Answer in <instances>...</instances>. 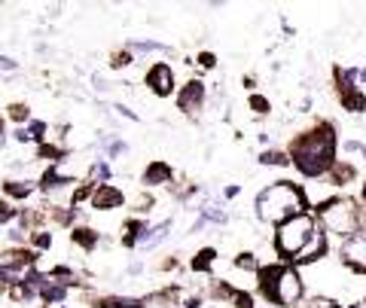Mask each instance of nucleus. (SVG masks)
<instances>
[{"label":"nucleus","instance_id":"nucleus-29","mask_svg":"<svg viewBox=\"0 0 366 308\" xmlns=\"http://www.w3.org/2000/svg\"><path fill=\"white\" fill-rule=\"evenodd\" d=\"M15 217V208H9L6 202H0V223H9Z\"/></svg>","mask_w":366,"mask_h":308},{"label":"nucleus","instance_id":"nucleus-18","mask_svg":"<svg viewBox=\"0 0 366 308\" xmlns=\"http://www.w3.org/2000/svg\"><path fill=\"white\" fill-rule=\"evenodd\" d=\"M89 180H92V186H104V183L110 180V168H107V162H95V165H92Z\"/></svg>","mask_w":366,"mask_h":308},{"label":"nucleus","instance_id":"nucleus-9","mask_svg":"<svg viewBox=\"0 0 366 308\" xmlns=\"http://www.w3.org/2000/svg\"><path fill=\"white\" fill-rule=\"evenodd\" d=\"M205 98H208L205 82H201V80H189L187 86L180 89V95H177V107L183 110V113H196V110L205 107Z\"/></svg>","mask_w":366,"mask_h":308},{"label":"nucleus","instance_id":"nucleus-5","mask_svg":"<svg viewBox=\"0 0 366 308\" xmlns=\"http://www.w3.org/2000/svg\"><path fill=\"white\" fill-rule=\"evenodd\" d=\"M315 232H317V220L311 214H296V217L284 220L278 232H274V250L287 259H296Z\"/></svg>","mask_w":366,"mask_h":308},{"label":"nucleus","instance_id":"nucleus-19","mask_svg":"<svg viewBox=\"0 0 366 308\" xmlns=\"http://www.w3.org/2000/svg\"><path fill=\"white\" fill-rule=\"evenodd\" d=\"M201 220L226 223V211H220V204H214V202H205V204H201Z\"/></svg>","mask_w":366,"mask_h":308},{"label":"nucleus","instance_id":"nucleus-22","mask_svg":"<svg viewBox=\"0 0 366 308\" xmlns=\"http://www.w3.org/2000/svg\"><path fill=\"white\" fill-rule=\"evenodd\" d=\"M128 52H168V46L153 43V40H146V43H128Z\"/></svg>","mask_w":366,"mask_h":308},{"label":"nucleus","instance_id":"nucleus-20","mask_svg":"<svg viewBox=\"0 0 366 308\" xmlns=\"http://www.w3.org/2000/svg\"><path fill=\"white\" fill-rule=\"evenodd\" d=\"M235 269H238V272H260V263H256V257L253 254H238L235 257Z\"/></svg>","mask_w":366,"mask_h":308},{"label":"nucleus","instance_id":"nucleus-13","mask_svg":"<svg viewBox=\"0 0 366 308\" xmlns=\"http://www.w3.org/2000/svg\"><path fill=\"white\" fill-rule=\"evenodd\" d=\"M70 241L77 247H82V250H95L98 247V232L89 229V226H80V229L70 232Z\"/></svg>","mask_w":366,"mask_h":308},{"label":"nucleus","instance_id":"nucleus-35","mask_svg":"<svg viewBox=\"0 0 366 308\" xmlns=\"http://www.w3.org/2000/svg\"><path fill=\"white\" fill-rule=\"evenodd\" d=\"M336 308H354V305H336Z\"/></svg>","mask_w":366,"mask_h":308},{"label":"nucleus","instance_id":"nucleus-25","mask_svg":"<svg viewBox=\"0 0 366 308\" xmlns=\"http://www.w3.org/2000/svg\"><path fill=\"white\" fill-rule=\"evenodd\" d=\"M342 150H345L348 156H360V159H366V147H363V144H357V141H345Z\"/></svg>","mask_w":366,"mask_h":308},{"label":"nucleus","instance_id":"nucleus-10","mask_svg":"<svg viewBox=\"0 0 366 308\" xmlns=\"http://www.w3.org/2000/svg\"><path fill=\"white\" fill-rule=\"evenodd\" d=\"M171 180H174V171L168 162H162V159H156V162L144 168V186H165Z\"/></svg>","mask_w":366,"mask_h":308},{"label":"nucleus","instance_id":"nucleus-4","mask_svg":"<svg viewBox=\"0 0 366 308\" xmlns=\"http://www.w3.org/2000/svg\"><path fill=\"white\" fill-rule=\"evenodd\" d=\"M317 220H320V226H324V232L339 235L342 241L360 235V229L366 223L363 220V208L354 199H329L327 204H320Z\"/></svg>","mask_w":366,"mask_h":308},{"label":"nucleus","instance_id":"nucleus-3","mask_svg":"<svg viewBox=\"0 0 366 308\" xmlns=\"http://www.w3.org/2000/svg\"><path fill=\"white\" fill-rule=\"evenodd\" d=\"M260 278V290L269 302L284 305V308H296L302 293H305V284H302V275L293 266H269L256 272Z\"/></svg>","mask_w":366,"mask_h":308},{"label":"nucleus","instance_id":"nucleus-6","mask_svg":"<svg viewBox=\"0 0 366 308\" xmlns=\"http://www.w3.org/2000/svg\"><path fill=\"white\" fill-rule=\"evenodd\" d=\"M342 263L354 272L366 275V235H354V238H345L342 241Z\"/></svg>","mask_w":366,"mask_h":308},{"label":"nucleus","instance_id":"nucleus-27","mask_svg":"<svg viewBox=\"0 0 366 308\" xmlns=\"http://www.w3.org/2000/svg\"><path fill=\"white\" fill-rule=\"evenodd\" d=\"M308 308H336V302L329 300V296H315V300L308 302Z\"/></svg>","mask_w":366,"mask_h":308},{"label":"nucleus","instance_id":"nucleus-23","mask_svg":"<svg viewBox=\"0 0 366 308\" xmlns=\"http://www.w3.org/2000/svg\"><path fill=\"white\" fill-rule=\"evenodd\" d=\"M9 119H13V123H27V119H31V107L27 104H13L9 107Z\"/></svg>","mask_w":366,"mask_h":308},{"label":"nucleus","instance_id":"nucleus-17","mask_svg":"<svg viewBox=\"0 0 366 308\" xmlns=\"http://www.w3.org/2000/svg\"><path fill=\"white\" fill-rule=\"evenodd\" d=\"M168 232H171V220H165V223H159V226H153L150 232H146V241H144V247L150 250V247H156L159 241H165L168 238Z\"/></svg>","mask_w":366,"mask_h":308},{"label":"nucleus","instance_id":"nucleus-34","mask_svg":"<svg viewBox=\"0 0 366 308\" xmlns=\"http://www.w3.org/2000/svg\"><path fill=\"white\" fill-rule=\"evenodd\" d=\"M360 195H363V202H366V180L360 183Z\"/></svg>","mask_w":366,"mask_h":308},{"label":"nucleus","instance_id":"nucleus-1","mask_svg":"<svg viewBox=\"0 0 366 308\" xmlns=\"http://www.w3.org/2000/svg\"><path fill=\"white\" fill-rule=\"evenodd\" d=\"M290 159L299 168V174L305 177H324L336 162V132L333 125L320 123L311 132L299 135L290 144Z\"/></svg>","mask_w":366,"mask_h":308},{"label":"nucleus","instance_id":"nucleus-26","mask_svg":"<svg viewBox=\"0 0 366 308\" xmlns=\"http://www.w3.org/2000/svg\"><path fill=\"white\" fill-rule=\"evenodd\" d=\"M27 135H31V141H34V137H37V141H43V137H46V123H31V125H27Z\"/></svg>","mask_w":366,"mask_h":308},{"label":"nucleus","instance_id":"nucleus-12","mask_svg":"<svg viewBox=\"0 0 366 308\" xmlns=\"http://www.w3.org/2000/svg\"><path fill=\"white\" fill-rule=\"evenodd\" d=\"M354 177H357V168L348 159H336L333 168H329V183L333 186H348V183H354Z\"/></svg>","mask_w":366,"mask_h":308},{"label":"nucleus","instance_id":"nucleus-21","mask_svg":"<svg viewBox=\"0 0 366 308\" xmlns=\"http://www.w3.org/2000/svg\"><path fill=\"white\" fill-rule=\"evenodd\" d=\"M260 162H263V165H287L290 156L284 153V150H265V153L260 156Z\"/></svg>","mask_w":366,"mask_h":308},{"label":"nucleus","instance_id":"nucleus-28","mask_svg":"<svg viewBox=\"0 0 366 308\" xmlns=\"http://www.w3.org/2000/svg\"><path fill=\"white\" fill-rule=\"evenodd\" d=\"M125 150H128L125 141H110V147H107V156H122Z\"/></svg>","mask_w":366,"mask_h":308},{"label":"nucleus","instance_id":"nucleus-16","mask_svg":"<svg viewBox=\"0 0 366 308\" xmlns=\"http://www.w3.org/2000/svg\"><path fill=\"white\" fill-rule=\"evenodd\" d=\"M214 259H217V250L214 247L198 250V254L192 257V272H208V269L214 266Z\"/></svg>","mask_w":366,"mask_h":308},{"label":"nucleus","instance_id":"nucleus-31","mask_svg":"<svg viewBox=\"0 0 366 308\" xmlns=\"http://www.w3.org/2000/svg\"><path fill=\"white\" fill-rule=\"evenodd\" d=\"M198 64H201V68H208V70H210V68L217 64V58H214L210 52H201V55H198Z\"/></svg>","mask_w":366,"mask_h":308},{"label":"nucleus","instance_id":"nucleus-8","mask_svg":"<svg viewBox=\"0 0 366 308\" xmlns=\"http://www.w3.org/2000/svg\"><path fill=\"white\" fill-rule=\"evenodd\" d=\"M89 204L95 211H113V208H122L125 204V192L113 183H104V186H95L89 195Z\"/></svg>","mask_w":366,"mask_h":308},{"label":"nucleus","instance_id":"nucleus-2","mask_svg":"<svg viewBox=\"0 0 366 308\" xmlns=\"http://www.w3.org/2000/svg\"><path fill=\"white\" fill-rule=\"evenodd\" d=\"M305 214V195L299 186H293L290 180H278L269 183L265 190L256 195V217L272 226H281L284 220Z\"/></svg>","mask_w":366,"mask_h":308},{"label":"nucleus","instance_id":"nucleus-15","mask_svg":"<svg viewBox=\"0 0 366 308\" xmlns=\"http://www.w3.org/2000/svg\"><path fill=\"white\" fill-rule=\"evenodd\" d=\"M342 107L351 110V113H363V110H366V95H363L360 89L345 92V95H342Z\"/></svg>","mask_w":366,"mask_h":308},{"label":"nucleus","instance_id":"nucleus-24","mask_svg":"<svg viewBox=\"0 0 366 308\" xmlns=\"http://www.w3.org/2000/svg\"><path fill=\"white\" fill-rule=\"evenodd\" d=\"M269 98H263V95H251V110H253V113H269Z\"/></svg>","mask_w":366,"mask_h":308},{"label":"nucleus","instance_id":"nucleus-33","mask_svg":"<svg viewBox=\"0 0 366 308\" xmlns=\"http://www.w3.org/2000/svg\"><path fill=\"white\" fill-rule=\"evenodd\" d=\"M4 141H6V137H4V123H0V147H4Z\"/></svg>","mask_w":366,"mask_h":308},{"label":"nucleus","instance_id":"nucleus-7","mask_svg":"<svg viewBox=\"0 0 366 308\" xmlns=\"http://www.w3.org/2000/svg\"><path fill=\"white\" fill-rule=\"evenodd\" d=\"M146 86H150L153 95H159V98H168L171 92H174V70H171V64H153L150 70H146Z\"/></svg>","mask_w":366,"mask_h":308},{"label":"nucleus","instance_id":"nucleus-30","mask_svg":"<svg viewBox=\"0 0 366 308\" xmlns=\"http://www.w3.org/2000/svg\"><path fill=\"white\" fill-rule=\"evenodd\" d=\"M34 245H37V247H49V245H52V235H49V232H37V235H34Z\"/></svg>","mask_w":366,"mask_h":308},{"label":"nucleus","instance_id":"nucleus-32","mask_svg":"<svg viewBox=\"0 0 366 308\" xmlns=\"http://www.w3.org/2000/svg\"><path fill=\"white\" fill-rule=\"evenodd\" d=\"M0 68H4V70H15V61L6 58V55H0Z\"/></svg>","mask_w":366,"mask_h":308},{"label":"nucleus","instance_id":"nucleus-14","mask_svg":"<svg viewBox=\"0 0 366 308\" xmlns=\"http://www.w3.org/2000/svg\"><path fill=\"white\" fill-rule=\"evenodd\" d=\"M4 192L9 199H27V195L34 192V183L31 180H9V183H4Z\"/></svg>","mask_w":366,"mask_h":308},{"label":"nucleus","instance_id":"nucleus-11","mask_svg":"<svg viewBox=\"0 0 366 308\" xmlns=\"http://www.w3.org/2000/svg\"><path fill=\"white\" fill-rule=\"evenodd\" d=\"M324 254H327V232L317 226V232L311 235V241L305 245V250H302V254L293 259V263H315V259H320Z\"/></svg>","mask_w":366,"mask_h":308}]
</instances>
